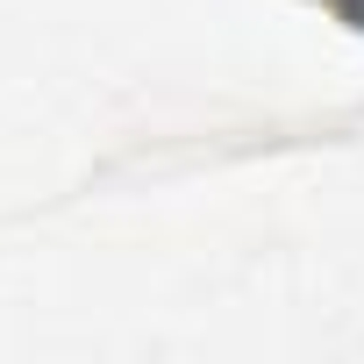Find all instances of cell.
Returning <instances> with one entry per match:
<instances>
[{
	"label": "cell",
	"instance_id": "1",
	"mask_svg": "<svg viewBox=\"0 0 364 364\" xmlns=\"http://www.w3.org/2000/svg\"><path fill=\"white\" fill-rule=\"evenodd\" d=\"M314 8H328L336 22H350V29H364V0H314Z\"/></svg>",
	"mask_w": 364,
	"mask_h": 364
}]
</instances>
